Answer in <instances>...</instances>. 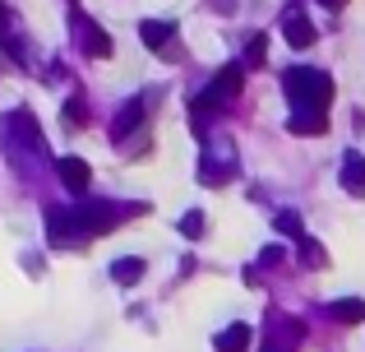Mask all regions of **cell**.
I'll list each match as a JSON object with an SVG mask.
<instances>
[{
  "label": "cell",
  "mask_w": 365,
  "mask_h": 352,
  "mask_svg": "<svg viewBox=\"0 0 365 352\" xmlns=\"http://www.w3.org/2000/svg\"><path fill=\"white\" fill-rule=\"evenodd\" d=\"M282 89H287V98H292L296 111H329V102H333V79L324 70H310V65L287 70Z\"/></svg>",
  "instance_id": "1"
},
{
  "label": "cell",
  "mask_w": 365,
  "mask_h": 352,
  "mask_svg": "<svg viewBox=\"0 0 365 352\" xmlns=\"http://www.w3.org/2000/svg\"><path fill=\"white\" fill-rule=\"evenodd\" d=\"M241 89H245V70L241 65H227V70L213 74V84L204 89V98H199L195 107L204 111V107H217V102H232V98H241Z\"/></svg>",
  "instance_id": "2"
},
{
  "label": "cell",
  "mask_w": 365,
  "mask_h": 352,
  "mask_svg": "<svg viewBox=\"0 0 365 352\" xmlns=\"http://www.w3.org/2000/svg\"><path fill=\"white\" fill-rule=\"evenodd\" d=\"M74 33H79V42H83V51L93 56V61H107L111 56V37L102 33V28H93L83 14H74Z\"/></svg>",
  "instance_id": "3"
},
{
  "label": "cell",
  "mask_w": 365,
  "mask_h": 352,
  "mask_svg": "<svg viewBox=\"0 0 365 352\" xmlns=\"http://www.w3.org/2000/svg\"><path fill=\"white\" fill-rule=\"evenodd\" d=\"M139 126H143V102L134 98V102H125V107L116 111V121H111V139H116V144H125V139H130Z\"/></svg>",
  "instance_id": "4"
},
{
  "label": "cell",
  "mask_w": 365,
  "mask_h": 352,
  "mask_svg": "<svg viewBox=\"0 0 365 352\" xmlns=\"http://www.w3.org/2000/svg\"><path fill=\"white\" fill-rule=\"evenodd\" d=\"M342 190H347V195H365V158L356 149L342 154Z\"/></svg>",
  "instance_id": "5"
},
{
  "label": "cell",
  "mask_w": 365,
  "mask_h": 352,
  "mask_svg": "<svg viewBox=\"0 0 365 352\" xmlns=\"http://www.w3.org/2000/svg\"><path fill=\"white\" fill-rule=\"evenodd\" d=\"M282 33H287V42H292V46H314V24L301 14V9H292V14L282 19Z\"/></svg>",
  "instance_id": "6"
},
{
  "label": "cell",
  "mask_w": 365,
  "mask_h": 352,
  "mask_svg": "<svg viewBox=\"0 0 365 352\" xmlns=\"http://www.w3.org/2000/svg\"><path fill=\"white\" fill-rule=\"evenodd\" d=\"M139 37H143V46L162 51V46L176 37V24H167V19H143V24H139Z\"/></svg>",
  "instance_id": "7"
},
{
  "label": "cell",
  "mask_w": 365,
  "mask_h": 352,
  "mask_svg": "<svg viewBox=\"0 0 365 352\" xmlns=\"http://www.w3.org/2000/svg\"><path fill=\"white\" fill-rule=\"evenodd\" d=\"M56 176L70 190H88V163H83V158H61V163H56Z\"/></svg>",
  "instance_id": "8"
},
{
  "label": "cell",
  "mask_w": 365,
  "mask_h": 352,
  "mask_svg": "<svg viewBox=\"0 0 365 352\" xmlns=\"http://www.w3.org/2000/svg\"><path fill=\"white\" fill-rule=\"evenodd\" d=\"M329 130V111H292V135H324Z\"/></svg>",
  "instance_id": "9"
},
{
  "label": "cell",
  "mask_w": 365,
  "mask_h": 352,
  "mask_svg": "<svg viewBox=\"0 0 365 352\" xmlns=\"http://www.w3.org/2000/svg\"><path fill=\"white\" fill-rule=\"evenodd\" d=\"M250 325H227L222 334H217V352H250Z\"/></svg>",
  "instance_id": "10"
},
{
  "label": "cell",
  "mask_w": 365,
  "mask_h": 352,
  "mask_svg": "<svg viewBox=\"0 0 365 352\" xmlns=\"http://www.w3.org/2000/svg\"><path fill=\"white\" fill-rule=\"evenodd\" d=\"M333 320H338V325H361L365 320V301L361 297H342V301H333Z\"/></svg>",
  "instance_id": "11"
},
{
  "label": "cell",
  "mask_w": 365,
  "mask_h": 352,
  "mask_svg": "<svg viewBox=\"0 0 365 352\" xmlns=\"http://www.w3.org/2000/svg\"><path fill=\"white\" fill-rule=\"evenodd\" d=\"M111 278H116L120 288L139 283V278H143V260H139V255H125V260H116V264H111Z\"/></svg>",
  "instance_id": "12"
},
{
  "label": "cell",
  "mask_w": 365,
  "mask_h": 352,
  "mask_svg": "<svg viewBox=\"0 0 365 352\" xmlns=\"http://www.w3.org/2000/svg\"><path fill=\"white\" fill-rule=\"evenodd\" d=\"M264 51H268V37L255 33V37L245 42V65H264Z\"/></svg>",
  "instance_id": "13"
},
{
  "label": "cell",
  "mask_w": 365,
  "mask_h": 352,
  "mask_svg": "<svg viewBox=\"0 0 365 352\" xmlns=\"http://www.w3.org/2000/svg\"><path fill=\"white\" fill-rule=\"evenodd\" d=\"M180 236H190V241H195V236H204V213H199V208H190V213L180 218Z\"/></svg>",
  "instance_id": "14"
},
{
  "label": "cell",
  "mask_w": 365,
  "mask_h": 352,
  "mask_svg": "<svg viewBox=\"0 0 365 352\" xmlns=\"http://www.w3.org/2000/svg\"><path fill=\"white\" fill-rule=\"evenodd\" d=\"M296 246H301V260L310 264V269H314V264H324V251H319V246H314V241H310V236H305V232L296 236Z\"/></svg>",
  "instance_id": "15"
},
{
  "label": "cell",
  "mask_w": 365,
  "mask_h": 352,
  "mask_svg": "<svg viewBox=\"0 0 365 352\" xmlns=\"http://www.w3.org/2000/svg\"><path fill=\"white\" fill-rule=\"evenodd\" d=\"M61 116L70 121V126H83V121H88V111H83V102H79V98H70V102H65V111H61Z\"/></svg>",
  "instance_id": "16"
},
{
  "label": "cell",
  "mask_w": 365,
  "mask_h": 352,
  "mask_svg": "<svg viewBox=\"0 0 365 352\" xmlns=\"http://www.w3.org/2000/svg\"><path fill=\"white\" fill-rule=\"evenodd\" d=\"M273 223H277V232H287V236H301V218H296V213H277Z\"/></svg>",
  "instance_id": "17"
},
{
  "label": "cell",
  "mask_w": 365,
  "mask_h": 352,
  "mask_svg": "<svg viewBox=\"0 0 365 352\" xmlns=\"http://www.w3.org/2000/svg\"><path fill=\"white\" fill-rule=\"evenodd\" d=\"M9 19H14V14H9V5H0V33H9Z\"/></svg>",
  "instance_id": "18"
},
{
  "label": "cell",
  "mask_w": 365,
  "mask_h": 352,
  "mask_svg": "<svg viewBox=\"0 0 365 352\" xmlns=\"http://www.w3.org/2000/svg\"><path fill=\"white\" fill-rule=\"evenodd\" d=\"M236 5V0H213V9H232Z\"/></svg>",
  "instance_id": "19"
},
{
  "label": "cell",
  "mask_w": 365,
  "mask_h": 352,
  "mask_svg": "<svg viewBox=\"0 0 365 352\" xmlns=\"http://www.w3.org/2000/svg\"><path fill=\"white\" fill-rule=\"evenodd\" d=\"M264 352H292V348H282V343H268Z\"/></svg>",
  "instance_id": "20"
},
{
  "label": "cell",
  "mask_w": 365,
  "mask_h": 352,
  "mask_svg": "<svg viewBox=\"0 0 365 352\" xmlns=\"http://www.w3.org/2000/svg\"><path fill=\"white\" fill-rule=\"evenodd\" d=\"M324 5H347V0H324Z\"/></svg>",
  "instance_id": "21"
}]
</instances>
